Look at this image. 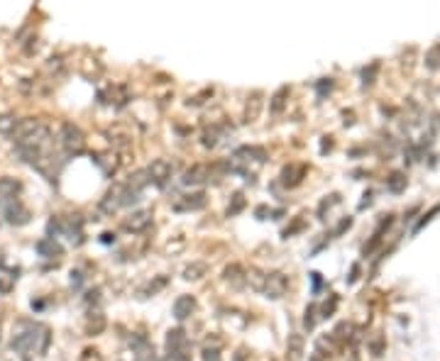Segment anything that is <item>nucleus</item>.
Masks as SVG:
<instances>
[{
    "label": "nucleus",
    "mask_w": 440,
    "mask_h": 361,
    "mask_svg": "<svg viewBox=\"0 0 440 361\" xmlns=\"http://www.w3.org/2000/svg\"><path fill=\"white\" fill-rule=\"evenodd\" d=\"M49 327L42 325V322L35 320H20L15 325V332H13V351H15L20 359L30 361L32 356H42L47 349H49Z\"/></svg>",
    "instance_id": "f257e3e1"
},
{
    "label": "nucleus",
    "mask_w": 440,
    "mask_h": 361,
    "mask_svg": "<svg viewBox=\"0 0 440 361\" xmlns=\"http://www.w3.org/2000/svg\"><path fill=\"white\" fill-rule=\"evenodd\" d=\"M47 232H49L52 239H56L61 234L71 244H81L84 242V220L79 215H56L47 225Z\"/></svg>",
    "instance_id": "f03ea898"
},
{
    "label": "nucleus",
    "mask_w": 440,
    "mask_h": 361,
    "mask_svg": "<svg viewBox=\"0 0 440 361\" xmlns=\"http://www.w3.org/2000/svg\"><path fill=\"white\" fill-rule=\"evenodd\" d=\"M267 161V152L262 147H240L235 149L228 168L242 176H255V168H260Z\"/></svg>",
    "instance_id": "7ed1b4c3"
},
{
    "label": "nucleus",
    "mask_w": 440,
    "mask_h": 361,
    "mask_svg": "<svg viewBox=\"0 0 440 361\" xmlns=\"http://www.w3.org/2000/svg\"><path fill=\"white\" fill-rule=\"evenodd\" d=\"M166 356L171 359H191V342L189 335H186L181 327H174V330L166 332Z\"/></svg>",
    "instance_id": "20e7f679"
},
{
    "label": "nucleus",
    "mask_w": 440,
    "mask_h": 361,
    "mask_svg": "<svg viewBox=\"0 0 440 361\" xmlns=\"http://www.w3.org/2000/svg\"><path fill=\"white\" fill-rule=\"evenodd\" d=\"M59 139H61V147H64L69 154H81L86 149V134L81 132V127H79V125H74V122L61 125Z\"/></svg>",
    "instance_id": "39448f33"
},
{
    "label": "nucleus",
    "mask_w": 440,
    "mask_h": 361,
    "mask_svg": "<svg viewBox=\"0 0 440 361\" xmlns=\"http://www.w3.org/2000/svg\"><path fill=\"white\" fill-rule=\"evenodd\" d=\"M286 291H289V276L281 271H272L267 273V281H265V296L272 298V300H279V298L286 296Z\"/></svg>",
    "instance_id": "423d86ee"
},
{
    "label": "nucleus",
    "mask_w": 440,
    "mask_h": 361,
    "mask_svg": "<svg viewBox=\"0 0 440 361\" xmlns=\"http://www.w3.org/2000/svg\"><path fill=\"white\" fill-rule=\"evenodd\" d=\"M120 208H125V186L118 184L100 198V210H103L105 215H113Z\"/></svg>",
    "instance_id": "0eeeda50"
},
{
    "label": "nucleus",
    "mask_w": 440,
    "mask_h": 361,
    "mask_svg": "<svg viewBox=\"0 0 440 361\" xmlns=\"http://www.w3.org/2000/svg\"><path fill=\"white\" fill-rule=\"evenodd\" d=\"M171 173H174V166H171L166 159H155V161L150 163V168H147V176H150V184L159 186V188H164L166 181L171 178Z\"/></svg>",
    "instance_id": "6e6552de"
},
{
    "label": "nucleus",
    "mask_w": 440,
    "mask_h": 361,
    "mask_svg": "<svg viewBox=\"0 0 440 361\" xmlns=\"http://www.w3.org/2000/svg\"><path fill=\"white\" fill-rule=\"evenodd\" d=\"M205 203H208V195H205L203 191H196V193L179 195V198L174 200V210L176 213H191V210L205 208Z\"/></svg>",
    "instance_id": "1a4fd4ad"
},
{
    "label": "nucleus",
    "mask_w": 440,
    "mask_h": 361,
    "mask_svg": "<svg viewBox=\"0 0 440 361\" xmlns=\"http://www.w3.org/2000/svg\"><path fill=\"white\" fill-rule=\"evenodd\" d=\"M3 215H6V223L8 225H15V227H22V225L30 223V210L25 208V205L20 203V198L13 200V203H8L6 208H3Z\"/></svg>",
    "instance_id": "9d476101"
},
{
    "label": "nucleus",
    "mask_w": 440,
    "mask_h": 361,
    "mask_svg": "<svg viewBox=\"0 0 440 361\" xmlns=\"http://www.w3.org/2000/svg\"><path fill=\"white\" fill-rule=\"evenodd\" d=\"M210 176H213V166H208V163H194V166L184 173L181 184L184 186H203L205 181H210Z\"/></svg>",
    "instance_id": "9b49d317"
},
{
    "label": "nucleus",
    "mask_w": 440,
    "mask_h": 361,
    "mask_svg": "<svg viewBox=\"0 0 440 361\" xmlns=\"http://www.w3.org/2000/svg\"><path fill=\"white\" fill-rule=\"evenodd\" d=\"M150 225H152V210H135L130 218L123 220V230H125V232H132V234L145 232Z\"/></svg>",
    "instance_id": "f8f14e48"
},
{
    "label": "nucleus",
    "mask_w": 440,
    "mask_h": 361,
    "mask_svg": "<svg viewBox=\"0 0 440 361\" xmlns=\"http://www.w3.org/2000/svg\"><path fill=\"white\" fill-rule=\"evenodd\" d=\"M20 191H22V184L17 181V178H13V176H3V178H0V208H6L8 203L17 200Z\"/></svg>",
    "instance_id": "ddd939ff"
},
{
    "label": "nucleus",
    "mask_w": 440,
    "mask_h": 361,
    "mask_svg": "<svg viewBox=\"0 0 440 361\" xmlns=\"http://www.w3.org/2000/svg\"><path fill=\"white\" fill-rule=\"evenodd\" d=\"M37 254L45 259H52V262H59V259L64 257V249H61V244L56 242V239L45 237L37 242Z\"/></svg>",
    "instance_id": "4468645a"
},
{
    "label": "nucleus",
    "mask_w": 440,
    "mask_h": 361,
    "mask_svg": "<svg viewBox=\"0 0 440 361\" xmlns=\"http://www.w3.org/2000/svg\"><path fill=\"white\" fill-rule=\"evenodd\" d=\"M196 312V298L194 296H179L174 300V317L179 322H184L186 317H191Z\"/></svg>",
    "instance_id": "2eb2a0df"
},
{
    "label": "nucleus",
    "mask_w": 440,
    "mask_h": 361,
    "mask_svg": "<svg viewBox=\"0 0 440 361\" xmlns=\"http://www.w3.org/2000/svg\"><path fill=\"white\" fill-rule=\"evenodd\" d=\"M223 278H226V283L230 288H245L247 283H245V268L240 266V264H230V266L223 271Z\"/></svg>",
    "instance_id": "dca6fc26"
},
{
    "label": "nucleus",
    "mask_w": 440,
    "mask_h": 361,
    "mask_svg": "<svg viewBox=\"0 0 440 361\" xmlns=\"http://www.w3.org/2000/svg\"><path fill=\"white\" fill-rule=\"evenodd\" d=\"M265 281H267V273L262 271V268H257V266L245 268V283L252 288V291H257V293L265 291Z\"/></svg>",
    "instance_id": "f3484780"
},
{
    "label": "nucleus",
    "mask_w": 440,
    "mask_h": 361,
    "mask_svg": "<svg viewBox=\"0 0 440 361\" xmlns=\"http://www.w3.org/2000/svg\"><path fill=\"white\" fill-rule=\"evenodd\" d=\"M304 173H306V166H286L284 171H281V184L289 186V188H294V186L301 184Z\"/></svg>",
    "instance_id": "a211bd4d"
},
{
    "label": "nucleus",
    "mask_w": 440,
    "mask_h": 361,
    "mask_svg": "<svg viewBox=\"0 0 440 361\" xmlns=\"http://www.w3.org/2000/svg\"><path fill=\"white\" fill-rule=\"evenodd\" d=\"M105 330V317H103V312H88V317H86V332H88L91 337H95V335H100V332Z\"/></svg>",
    "instance_id": "6ab92c4d"
},
{
    "label": "nucleus",
    "mask_w": 440,
    "mask_h": 361,
    "mask_svg": "<svg viewBox=\"0 0 440 361\" xmlns=\"http://www.w3.org/2000/svg\"><path fill=\"white\" fill-rule=\"evenodd\" d=\"M260 113H262V93H252L245 105V120L247 122H255L260 118Z\"/></svg>",
    "instance_id": "aec40b11"
},
{
    "label": "nucleus",
    "mask_w": 440,
    "mask_h": 361,
    "mask_svg": "<svg viewBox=\"0 0 440 361\" xmlns=\"http://www.w3.org/2000/svg\"><path fill=\"white\" fill-rule=\"evenodd\" d=\"M17 281V268L0 266V293H10Z\"/></svg>",
    "instance_id": "412c9836"
},
{
    "label": "nucleus",
    "mask_w": 440,
    "mask_h": 361,
    "mask_svg": "<svg viewBox=\"0 0 440 361\" xmlns=\"http://www.w3.org/2000/svg\"><path fill=\"white\" fill-rule=\"evenodd\" d=\"M95 163L103 168L105 176H113L118 171V159L116 154H95Z\"/></svg>",
    "instance_id": "4be33fe9"
},
{
    "label": "nucleus",
    "mask_w": 440,
    "mask_h": 361,
    "mask_svg": "<svg viewBox=\"0 0 440 361\" xmlns=\"http://www.w3.org/2000/svg\"><path fill=\"white\" fill-rule=\"evenodd\" d=\"M304 354V337L301 335H289V344H286V356L291 361H299Z\"/></svg>",
    "instance_id": "5701e85b"
},
{
    "label": "nucleus",
    "mask_w": 440,
    "mask_h": 361,
    "mask_svg": "<svg viewBox=\"0 0 440 361\" xmlns=\"http://www.w3.org/2000/svg\"><path fill=\"white\" fill-rule=\"evenodd\" d=\"M205 273H208V264H203V262H194L191 266L184 268V278H186V281H201Z\"/></svg>",
    "instance_id": "b1692460"
},
{
    "label": "nucleus",
    "mask_w": 440,
    "mask_h": 361,
    "mask_svg": "<svg viewBox=\"0 0 440 361\" xmlns=\"http://www.w3.org/2000/svg\"><path fill=\"white\" fill-rule=\"evenodd\" d=\"M286 98H289V88H279L274 95H272V103H269V110L274 115H279V113H284V108H286Z\"/></svg>",
    "instance_id": "393cba45"
},
{
    "label": "nucleus",
    "mask_w": 440,
    "mask_h": 361,
    "mask_svg": "<svg viewBox=\"0 0 440 361\" xmlns=\"http://www.w3.org/2000/svg\"><path fill=\"white\" fill-rule=\"evenodd\" d=\"M150 184V176H147V171H135V173H130V178H127V188L130 191H135V193H140L145 186Z\"/></svg>",
    "instance_id": "a878e982"
},
{
    "label": "nucleus",
    "mask_w": 440,
    "mask_h": 361,
    "mask_svg": "<svg viewBox=\"0 0 440 361\" xmlns=\"http://www.w3.org/2000/svg\"><path fill=\"white\" fill-rule=\"evenodd\" d=\"M220 137H223V129H220V127H210V129H205V132L201 134V144H203L205 149H213V147H218Z\"/></svg>",
    "instance_id": "bb28decb"
},
{
    "label": "nucleus",
    "mask_w": 440,
    "mask_h": 361,
    "mask_svg": "<svg viewBox=\"0 0 440 361\" xmlns=\"http://www.w3.org/2000/svg\"><path fill=\"white\" fill-rule=\"evenodd\" d=\"M15 115H0V134H13L15 132Z\"/></svg>",
    "instance_id": "cd10ccee"
},
{
    "label": "nucleus",
    "mask_w": 440,
    "mask_h": 361,
    "mask_svg": "<svg viewBox=\"0 0 440 361\" xmlns=\"http://www.w3.org/2000/svg\"><path fill=\"white\" fill-rule=\"evenodd\" d=\"M386 186H389V191H394V193H399V191H404L406 188V178H404V173H391V178L386 181Z\"/></svg>",
    "instance_id": "c85d7f7f"
},
{
    "label": "nucleus",
    "mask_w": 440,
    "mask_h": 361,
    "mask_svg": "<svg viewBox=\"0 0 440 361\" xmlns=\"http://www.w3.org/2000/svg\"><path fill=\"white\" fill-rule=\"evenodd\" d=\"M203 361H220V339H215L213 346H203Z\"/></svg>",
    "instance_id": "c756f323"
},
{
    "label": "nucleus",
    "mask_w": 440,
    "mask_h": 361,
    "mask_svg": "<svg viewBox=\"0 0 440 361\" xmlns=\"http://www.w3.org/2000/svg\"><path fill=\"white\" fill-rule=\"evenodd\" d=\"M242 208H245V198H242V193H235L233 195V205H228V215H237Z\"/></svg>",
    "instance_id": "7c9ffc66"
},
{
    "label": "nucleus",
    "mask_w": 440,
    "mask_h": 361,
    "mask_svg": "<svg viewBox=\"0 0 440 361\" xmlns=\"http://www.w3.org/2000/svg\"><path fill=\"white\" fill-rule=\"evenodd\" d=\"M315 305H311V307H306V317H304V325H306V330H313L315 327V320H318V315H315Z\"/></svg>",
    "instance_id": "2f4dec72"
},
{
    "label": "nucleus",
    "mask_w": 440,
    "mask_h": 361,
    "mask_svg": "<svg viewBox=\"0 0 440 361\" xmlns=\"http://www.w3.org/2000/svg\"><path fill=\"white\" fill-rule=\"evenodd\" d=\"M81 361H103V354H100L98 349H93V346H88V349H84V354H81Z\"/></svg>",
    "instance_id": "473e14b6"
},
{
    "label": "nucleus",
    "mask_w": 440,
    "mask_h": 361,
    "mask_svg": "<svg viewBox=\"0 0 440 361\" xmlns=\"http://www.w3.org/2000/svg\"><path fill=\"white\" fill-rule=\"evenodd\" d=\"M350 225H352V218H345V220H343V223H340V225H338V230H336V234H340V232H345V230H347V227H350Z\"/></svg>",
    "instance_id": "72a5a7b5"
},
{
    "label": "nucleus",
    "mask_w": 440,
    "mask_h": 361,
    "mask_svg": "<svg viewBox=\"0 0 440 361\" xmlns=\"http://www.w3.org/2000/svg\"><path fill=\"white\" fill-rule=\"evenodd\" d=\"M330 88H333V81H330V79H328V83H318V93L320 95H323L325 90H330Z\"/></svg>",
    "instance_id": "f704fd0d"
},
{
    "label": "nucleus",
    "mask_w": 440,
    "mask_h": 361,
    "mask_svg": "<svg viewBox=\"0 0 440 361\" xmlns=\"http://www.w3.org/2000/svg\"><path fill=\"white\" fill-rule=\"evenodd\" d=\"M103 242H105V244L116 242V237H113V234H110V232H105V234H103Z\"/></svg>",
    "instance_id": "c9c22d12"
},
{
    "label": "nucleus",
    "mask_w": 440,
    "mask_h": 361,
    "mask_svg": "<svg viewBox=\"0 0 440 361\" xmlns=\"http://www.w3.org/2000/svg\"><path fill=\"white\" fill-rule=\"evenodd\" d=\"M164 361H191V359H171V356H166Z\"/></svg>",
    "instance_id": "e433bc0d"
},
{
    "label": "nucleus",
    "mask_w": 440,
    "mask_h": 361,
    "mask_svg": "<svg viewBox=\"0 0 440 361\" xmlns=\"http://www.w3.org/2000/svg\"><path fill=\"white\" fill-rule=\"evenodd\" d=\"M13 361H27V359H20V356H15V359H13Z\"/></svg>",
    "instance_id": "4c0bfd02"
}]
</instances>
